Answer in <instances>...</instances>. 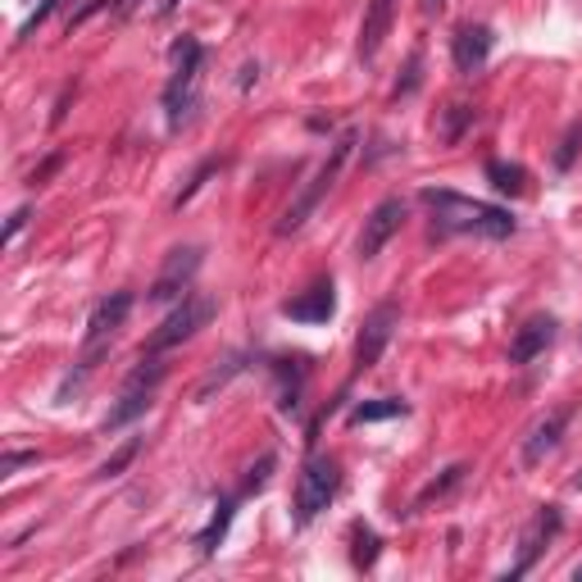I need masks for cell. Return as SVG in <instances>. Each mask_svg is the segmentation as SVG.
<instances>
[{"instance_id": "cell-5", "label": "cell", "mask_w": 582, "mask_h": 582, "mask_svg": "<svg viewBox=\"0 0 582 582\" xmlns=\"http://www.w3.org/2000/svg\"><path fill=\"white\" fill-rule=\"evenodd\" d=\"M201 69H205V46H201L197 37H182V41L173 46V78H169V87H164V114H169L173 128L187 119L191 106H197Z\"/></svg>"}, {"instance_id": "cell-4", "label": "cell", "mask_w": 582, "mask_h": 582, "mask_svg": "<svg viewBox=\"0 0 582 582\" xmlns=\"http://www.w3.org/2000/svg\"><path fill=\"white\" fill-rule=\"evenodd\" d=\"M164 373H169V364H164L160 355H141V364H137V369L128 373V382H123L119 405L106 414L101 432H123L128 423H137L146 410H151V397H155V387L164 382Z\"/></svg>"}, {"instance_id": "cell-25", "label": "cell", "mask_w": 582, "mask_h": 582, "mask_svg": "<svg viewBox=\"0 0 582 582\" xmlns=\"http://www.w3.org/2000/svg\"><path fill=\"white\" fill-rule=\"evenodd\" d=\"M23 464H37V451H6V460H0V473L14 478Z\"/></svg>"}, {"instance_id": "cell-17", "label": "cell", "mask_w": 582, "mask_h": 582, "mask_svg": "<svg viewBox=\"0 0 582 582\" xmlns=\"http://www.w3.org/2000/svg\"><path fill=\"white\" fill-rule=\"evenodd\" d=\"M488 178H492L496 191H505V197H523V191H528V173H523V164L488 160Z\"/></svg>"}, {"instance_id": "cell-2", "label": "cell", "mask_w": 582, "mask_h": 582, "mask_svg": "<svg viewBox=\"0 0 582 582\" xmlns=\"http://www.w3.org/2000/svg\"><path fill=\"white\" fill-rule=\"evenodd\" d=\"M351 151H355V132H342L332 141V151H328V160L319 164V173L301 187V197L287 205V214L278 219V237H291V232H301L305 223H310V214L323 205V197L337 187V178H342V169H347V160H351Z\"/></svg>"}, {"instance_id": "cell-22", "label": "cell", "mask_w": 582, "mask_h": 582, "mask_svg": "<svg viewBox=\"0 0 582 582\" xmlns=\"http://www.w3.org/2000/svg\"><path fill=\"white\" fill-rule=\"evenodd\" d=\"M60 6H64V0H41V6H37V14H32V19H28L23 28H19V41H28V37H32V32H37V28L46 23V19H51V14L60 10Z\"/></svg>"}, {"instance_id": "cell-23", "label": "cell", "mask_w": 582, "mask_h": 582, "mask_svg": "<svg viewBox=\"0 0 582 582\" xmlns=\"http://www.w3.org/2000/svg\"><path fill=\"white\" fill-rule=\"evenodd\" d=\"M469 123H473V110H469V106H451V123L442 128V137H446V141H460V132H464Z\"/></svg>"}, {"instance_id": "cell-28", "label": "cell", "mask_w": 582, "mask_h": 582, "mask_svg": "<svg viewBox=\"0 0 582 582\" xmlns=\"http://www.w3.org/2000/svg\"><path fill=\"white\" fill-rule=\"evenodd\" d=\"M178 10V0H160V6H155V19H169Z\"/></svg>"}, {"instance_id": "cell-24", "label": "cell", "mask_w": 582, "mask_h": 582, "mask_svg": "<svg viewBox=\"0 0 582 582\" xmlns=\"http://www.w3.org/2000/svg\"><path fill=\"white\" fill-rule=\"evenodd\" d=\"M269 469H273V455H264V460H260V464L251 469V478L241 482V496H251V492H260L264 482H269Z\"/></svg>"}, {"instance_id": "cell-14", "label": "cell", "mask_w": 582, "mask_h": 582, "mask_svg": "<svg viewBox=\"0 0 582 582\" xmlns=\"http://www.w3.org/2000/svg\"><path fill=\"white\" fill-rule=\"evenodd\" d=\"M555 342V319L551 314H532L528 323H519L514 342H510V364H532L538 355H546V347Z\"/></svg>"}, {"instance_id": "cell-3", "label": "cell", "mask_w": 582, "mask_h": 582, "mask_svg": "<svg viewBox=\"0 0 582 582\" xmlns=\"http://www.w3.org/2000/svg\"><path fill=\"white\" fill-rule=\"evenodd\" d=\"M128 314H132V291H110V297L91 310V319H87V342H82V360H78L73 373H82V378L96 373V364H101V355L110 351V342L119 337V328L128 323Z\"/></svg>"}, {"instance_id": "cell-15", "label": "cell", "mask_w": 582, "mask_h": 582, "mask_svg": "<svg viewBox=\"0 0 582 582\" xmlns=\"http://www.w3.org/2000/svg\"><path fill=\"white\" fill-rule=\"evenodd\" d=\"M569 419H573V410L564 405V410H551L542 423H532V432L523 436V464H528V469L542 464L546 455H555V446H560V436H564Z\"/></svg>"}, {"instance_id": "cell-1", "label": "cell", "mask_w": 582, "mask_h": 582, "mask_svg": "<svg viewBox=\"0 0 582 582\" xmlns=\"http://www.w3.org/2000/svg\"><path fill=\"white\" fill-rule=\"evenodd\" d=\"M419 205L432 219L436 237H482V241H505L514 232V214L488 201H473L460 197L451 187H423L419 191Z\"/></svg>"}, {"instance_id": "cell-27", "label": "cell", "mask_w": 582, "mask_h": 582, "mask_svg": "<svg viewBox=\"0 0 582 582\" xmlns=\"http://www.w3.org/2000/svg\"><path fill=\"white\" fill-rule=\"evenodd\" d=\"M28 214H32V210H28V205H23V210H14V214H10V228H6V241H14V237H19V228H23V223H28Z\"/></svg>"}, {"instance_id": "cell-11", "label": "cell", "mask_w": 582, "mask_h": 582, "mask_svg": "<svg viewBox=\"0 0 582 582\" xmlns=\"http://www.w3.org/2000/svg\"><path fill=\"white\" fill-rule=\"evenodd\" d=\"M560 523H564V519H560V510H555V505H542V510H538V519L528 523L523 542H519V560L510 564V573H505V578H523L532 564H538L542 546H546V542L555 538V532H560Z\"/></svg>"}, {"instance_id": "cell-6", "label": "cell", "mask_w": 582, "mask_h": 582, "mask_svg": "<svg viewBox=\"0 0 582 582\" xmlns=\"http://www.w3.org/2000/svg\"><path fill=\"white\" fill-rule=\"evenodd\" d=\"M214 314H219V301H214V297H205V291H187V297L178 301V310L151 332V342H146L141 355H164V351L182 347L187 337H197Z\"/></svg>"}, {"instance_id": "cell-29", "label": "cell", "mask_w": 582, "mask_h": 582, "mask_svg": "<svg viewBox=\"0 0 582 582\" xmlns=\"http://www.w3.org/2000/svg\"><path fill=\"white\" fill-rule=\"evenodd\" d=\"M442 6H446V0H423V10H428V14H436Z\"/></svg>"}, {"instance_id": "cell-19", "label": "cell", "mask_w": 582, "mask_h": 582, "mask_svg": "<svg viewBox=\"0 0 582 582\" xmlns=\"http://www.w3.org/2000/svg\"><path fill=\"white\" fill-rule=\"evenodd\" d=\"M464 473H469L464 464H451V469H446L442 478H436V482H428V488L419 492V501H414V510H423L428 501H442V496H446L451 488H460V482H464Z\"/></svg>"}, {"instance_id": "cell-9", "label": "cell", "mask_w": 582, "mask_h": 582, "mask_svg": "<svg viewBox=\"0 0 582 582\" xmlns=\"http://www.w3.org/2000/svg\"><path fill=\"white\" fill-rule=\"evenodd\" d=\"M397 323H401V310H397L392 301H382V305L364 319V328H360V337H355V369H360V373L382 360V351H387V342H392Z\"/></svg>"}, {"instance_id": "cell-8", "label": "cell", "mask_w": 582, "mask_h": 582, "mask_svg": "<svg viewBox=\"0 0 582 582\" xmlns=\"http://www.w3.org/2000/svg\"><path fill=\"white\" fill-rule=\"evenodd\" d=\"M201 264H205V251H201V247H178V251H169L160 278L151 282V291H146V301H151V305H173V301H182L187 291H191V282H197Z\"/></svg>"}, {"instance_id": "cell-10", "label": "cell", "mask_w": 582, "mask_h": 582, "mask_svg": "<svg viewBox=\"0 0 582 582\" xmlns=\"http://www.w3.org/2000/svg\"><path fill=\"white\" fill-rule=\"evenodd\" d=\"M401 223H405V201H401V197H387V201H378V205L369 210L364 228H360V241H355L360 260H373V255L387 247V241H392V237L401 232Z\"/></svg>"}, {"instance_id": "cell-21", "label": "cell", "mask_w": 582, "mask_h": 582, "mask_svg": "<svg viewBox=\"0 0 582 582\" xmlns=\"http://www.w3.org/2000/svg\"><path fill=\"white\" fill-rule=\"evenodd\" d=\"M137 451H141V442H137V436H132V442H128L123 451H114V455H110V460L101 464V478H119V473H123V469H128V464L137 460Z\"/></svg>"}, {"instance_id": "cell-13", "label": "cell", "mask_w": 582, "mask_h": 582, "mask_svg": "<svg viewBox=\"0 0 582 582\" xmlns=\"http://www.w3.org/2000/svg\"><path fill=\"white\" fill-rule=\"evenodd\" d=\"M282 314L291 323H328L337 314V287H332V278H319L305 297H297V301H282Z\"/></svg>"}, {"instance_id": "cell-16", "label": "cell", "mask_w": 582, "mask_h": 582, "mask_svg": "<svg viewBox=\"0 0 582 582\" xmlns=\"http://www.w3.org/2000/svg\"><path fill=\"white\" fill-rule=\"evenodd\" d=\"M392 23H397V0H369L364 23H360V60H373L382 51Z\"/></svg>"}, {"instance_id": "cell-7", "label": "cell", "mask_w": 582, "mask_h": 582, "mask_svg": "<svg viewBox=\"0 0 582 582\" xmlns=\"http://www.w3.org/2000/svg\"><path fill=\"white\" fill-rule=\"evenodd\" d=\"M337 488H342V464H337L332 455H310L301 478H297V523L301 528L314 523L332 505Z\"/></svg>"}, {"instance_id": "cell-26", "label": "cell", "mask_w": 582, "mask_h": 582, "mask_svg": "<svg viewBox=\"0 0 582 582\" xmlns=\"http://www.w3.org/2000/svg\"><path fill=\"white\" fill-rule=\"evenodd\" d=\"M378 560V538H373V532H360V551H355V564L360 569H369Z\"/></svg>"}, {"instance_id": "cell-20", "label": "cell", "mask_w": 582, "mask_h": 582, "mask_svg": "<svg viewBox=\"0 0 582 582\" xmlns=\"http://www.w3.org/2000/svg\"><path fill=\"white\" fill-rule=\"evenodd\" d=\"M228 523H232V501H223V505H219V514H214V523H210V528L201 532V542H197V546H201V555H210V551H214V546L223 542Z\"/></svg>"}, {"instance_id": "cell-12", "label": "cell", "mask_w": 582, "mask_h": 582, "mask_svg": "<svg viewBox=\"0 0 582 582\" xmlns=\"http://www.w3.org/2000/svg\"><path fill=\"white\" fill-rule=\"evenodd\" d=\"M492 46H496V37H492L488 23H464L455 32V41H451V60H455L460 73H478L492 60Z\"/></svg>"}, {"instance_id": "cell-18", "label": "cell", "mask_w": 582, "mask_h": 582, "mask_svg": "<svg viewBox=\"0 0 582 582\" xmlns=\"http://www.w3.org/2000/svg\"><path fill=\"white\" fill-rule=\"evenodd\" d=\"M397 414H410V405L397 401V397H382V401L355 405V410H351V423H382V419H397Z\"/></svg>"}]
</instances>
